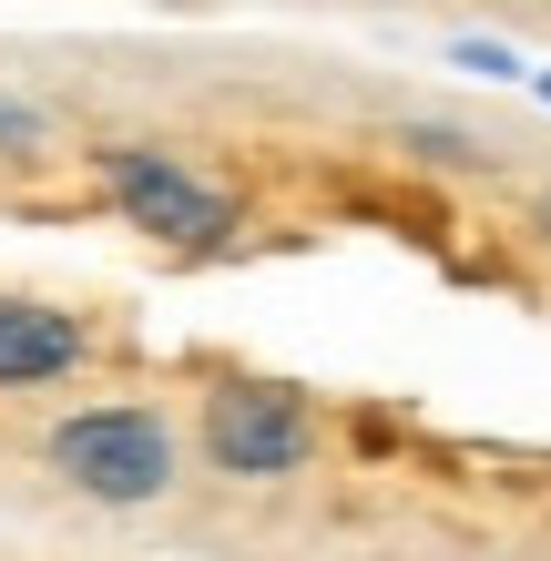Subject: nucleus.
Masks as SVG:
<instances>
[{
	"instance_id": "1",
	"label": "nucleus",
	"mask_w": 551,
	"mask_h": 561,
	"mask_svg": "<svg viewBox=\"0 0 551 561\" xmlns=\"http://www.w3.org/2000/svg\"><path fill=\"white\" fill-rule=\"evenodd\" d=\"M51 459L72 470V490H92V501L134 511V501H164L174 480V439L153 409H82L51 428Z\"/></svg>"
},
{
	"instance_id": "2",
	"label": "nucleus",
	"mask_w": 551,
	"mask_h": 561,
	"mask_svg": "<svg viewBox=\"0 0 551 561\" xmlns=\"http://www.w3.org/2000/svg\"><path fill=\"white\" fill-rule=\"evenodd\" d=\"M307 439H317V419L297 388H215V409H205V449L236 480H286L307 459Z\"/></svg>"
},
{
	"instance_id": "3",
	"label": "nucleus",
	"mask_w": 551,
	"mask_h": 561,
	"mask_svg": "<svg viewBox=\"0 0 551 561\" xmlns=\"http://www.w3.org/2000/svg\"><path fill=\"white\" fill-rule=\"evenodd\" d=\"M103 184H113V205L134 215V225H153V236H184V245H215L225 225H236V205H225L215 184H194L184 163L144 153V144H113V153H103Z\"/></svg>"
},
{
	"instance_id": "4",
	"label": "nucleus",
	"mask_w": 551,
	"mask_h": 561,
	"mask_svg": "<svg viewBox=\"0 0 551 561\" xmlns=\"http://www.w3.org/2000/svg\"><path fill=\"white\" fill-rule=\"evenodd\" d=\"M61 368H82V327L0 296V388H31V378H61Z\"/></svg>"
},
{
	"instance_id": "5",
	"label": "nucleus",
	"mask_w": 551,
	"mask_h": 561,
	"mask_svg": "<svg viewBox=\"0 0 551 561\" xmlns=\"http://www.w3.org/2000/svg\"><path fill=\"white\" fill-rule=\"evenodd\" d=\"M0 134H11V144H31V113H11V103H0Z\"/></svg>"
},
{
	"instance_id": "6",
	"label": "nucleus",
	"mask_w": 551,
	"mask_h": 561,
	"mask_svg": "<svg viewBox=\"0 0 551 561\" xmlns=\"http://www.w3.org/2000/svg\"><path fill=\"white\" fill-rule=\"evenodd\" d=\"M541 225H551V194H541Z\"/></svg>"
},
{
	"instance_id": "7",
	"label": "nucleus",
	"mask_w": 551,
	"mask_h": 561,
	"mask_svg": "<svg viewBox=\"0 0 551 561\" xmlns=\"http://www.w3.org/2000/svg\"><path fill=\"white\" fill-rule=\"evenodd\" d=\"M541 103H551V72H541Z\"/></svg>"
}]
</instances>
